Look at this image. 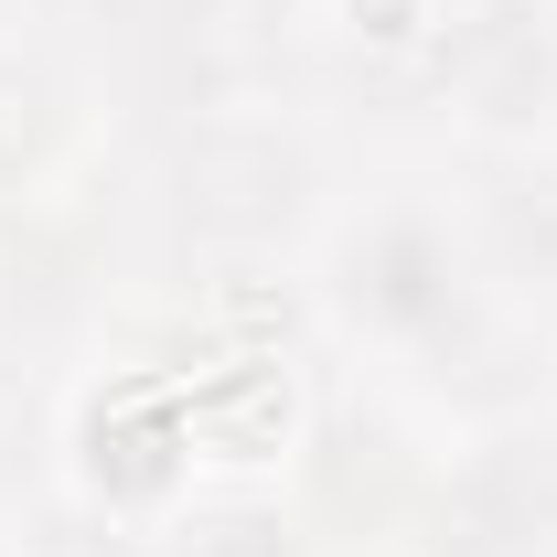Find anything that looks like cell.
I'll return each mask as SVG.
<instances>
[{
	"instance_id": "obj_1",
	"label": "cell",
	"mask_w": 557,
	"mask_h": 557,
	"mask_svg": "<svg viewBox=\"0 0 557 557\" xmlns=\"http://www.w3.org/2000/svg\"><path fill=\"white\" fill-rule=\"evenodd\" d=\"M311 311L375 375L429 386L440 408H461V429L504 418V408H536L557 386L547 333L483 269V236H472L450 183L344 194L322 214V236H311Z\"/></svg>"
},
{
	"instance_id": "obj_2",
	"label": "cell",
	"mask_w": 557,
	"mask_h": 557,
	"mask_svg": "<svg viewBox=\"0 0 557 557\" xmlns=\"http://www.w3.org/2000/svg\"><path fill=\"white\" fill-rule=\"evenodd\" d=\"M333 214L322 139L278 97H225L194 119H161V150L139 172V225L172 269H258L278 247H311Z\"/></svg>"
},
{
	"instance_id": "obj_3",
	"label": "cell",
	"mask_w": 557,
	"mask_h": 557,
	"mask_svg": "<svg viewBox=\"0 0 557 557\" xmlns=\"http://www.w3.org/2000/svg\"><path fill=\"white\" fill-rule=\"evenodd\" d=\"M418 557H557V397L472 418L450 461H429L408 515Z\"/></svg>"
},
{
	"instance_id": "obj_4",
	"label": "cell",
	"mask_w": 557,
	"mask_h": 557,
	"mask_svg": "<svg viewBox=\"0 0 557 557\" xmlns=\"http://www.w3.org/2000/svg\"><path fill=\"white\" fill-rule=\"evenodd\" d=\"M418 75L472 150H547L557 139V0H450L418 44Z\"/></svg>"
},
{
	"instance_id": "obj_5",
	"label": "cell",
	"mask_w": 557,
	"mask_h": 557,
	"mask_svg": "<svg viewBox=\"0 0 557 557\" xmlns=\"http://www.w3.org/2000/svg\"><path fill=\"white\" fill-rule=\"evenodd\" d=\"M472 236H483V269L504 278V300L525 322L557 311V139L547 150H472V172L450 183Z\"/></svg>"
},
{
	"instance_id": "obj_6",
	"label": "cell",
	"mask_w": 557,
	"mask_h": 557,
	"mask_svg": "<svg viewBox=\"0 0 557 557\" xmlns=\"http://www.w3.org/2000/svg\"><path fill=\"white\" fill-rule=\"evenodd\" d=\"M161 557H333V536H322L300 504L236 483V493L172 504V515H161Z\"/></svg>"
},
{
	"instance_id": "obj_7",
	"label": "cell",
	"mask_w": 557,
	"mask_h": 557,
	"mask_svg": "<svg viewBox=\"0 0 557 557\" xmlns=\"http://www.w3.org/2000/svg\"><path fill=\"white\" fill-rule=\"evenodd\" d=\"M11 161H22V119H11V86H0V183H11Z\"/></svg>"
}]
</instances>
